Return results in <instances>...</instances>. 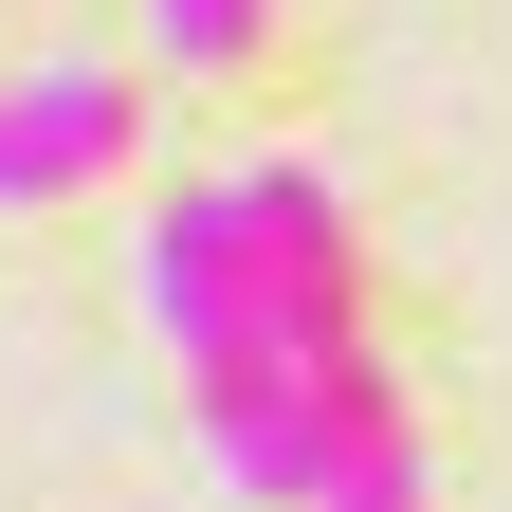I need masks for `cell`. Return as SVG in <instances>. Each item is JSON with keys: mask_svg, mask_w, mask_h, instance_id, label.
I'll list each match as a JSON object with an SVG mask.
<instances>
[{"mask_svg": "<svg viewBox=\"0 0 512 512\" xmlns=\"http://www.w3.org/2000/svg\"><path fill=\"white\" fill-rule=\"evenodd\" d=\"M128 147H147V92H128L110 55H55V74L0 92V202H92Z\"/></svg>", "mask_w": 512, "mask_h": 512, "instance_id": "cell-2", "label": "cell"}, {"mask_svg": "<svg viewBox=\"0 0 512 512\" xmlns=\"http://www.w3.org/2000/svg\"><path fill=\"white\" fill-rule=\"evenodd\" d=\"M147 311H165V348H183L202 458L256 512H421L439 494L403 384L366 366V256H348L330 165L183 183V202L147 220Z\"/></svg>", "mask_w": 512, "mask_h": 512, "instance_id": "cell-1", "label": "cell"}, {"mask_svg": "<svg viewBox=\"0 0 512 512\" xmlns=\"http://www.w3.org/2000/svg\"><path fill=\"white\" fill-rule=\"evenodd\" d=\"M256 37H275V0H147V55H165V74H238Z\"/></svg>", "mask_w": 512, "mask_h": 512, "instance_id": "cell-3", "label": "cell"}]
</instances>
